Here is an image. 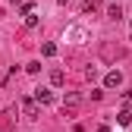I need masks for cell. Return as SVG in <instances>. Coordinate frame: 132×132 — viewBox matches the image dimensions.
Segmentation results:
<instances>
[{
    "mask_svg": "<svg viewBox=\"0 0 132 132\" xmlns=\"http://www.w3.org/2000/svg\"><path fill=\"white\" fill-rule=\"evenodd\" d=\"M22 110H25L28 120H38V113H41V107H38L35 97H22Z\"/></svg>",
    "mask_w": 132,
    "mask_h": 132,
    "instance_id": "cell-1",
    "label": "cell"
},
{
    "mask_svg": "<svg viewBox=\"0 0 132 132\" xmlns=\"http://www.w3.org/2000/svg\"><path fill=\"white\" fill-rule=\"evenodd\" d=\"M66 38H69L72 44H82V41L88 38V31L82 28V25H69V28H66Z\"/></svg>",
    "mask_w": 132,
    "mask_h": 132,
    "instance_id": "cell-2",
    "label": "cell"
},
{
    "mask_svg": "<svg viewBox=\"0 0 132 132\" xmlns=\"http://www.w3.org/2000/svg\"><path fill=\"white\" fill-rule=\"evenodd\" d=\"M104 85H107V88H120V85H123V72H120V69H110V72L104 76Z\"/></svg>",
    "mask_w": 132,
    "mask_h": 132,
    "instance_id": "cell-3",
    "label": "cell"
},
{
    "mask_svg": "<svg viewBox=\"0 0 132 132\" xmlns=\"http://www.w3.org/2000/svg\"><path fill=\"white\" fill-rule=\"evenodd\" d=\"M35 101H38V104H51V101H54L51 88H35Z\"/></svg>",
    "mask_w": 132,
    "mask_h": 132,
    "instance_id": "cell-4",
    "label": "cell"
},
{
    "mask_svg": "<svg viewBox=\"0 0 132 132\" xmlns=\"http://www.w3.org/2000/svg\"><path fill=\"white\" fill-rule=\"evenodd\" d=\"M79 101H82L79 94H66V97H63V107H66V110H76V107H79Z\"/></svg>",
    "mask_w": 132,
    "mask_h": 132,
    "instance_id": "cell-5",
    "label": "cell"
},
{
    "mask_svg": "<svg viewBox=\"0 0 132 132\" xmlns=\"http://www.w3.org/2000/svg\"><path fill=\"white\" fill-rule=\"evenodd\" d=\"M107 16L120 22V19H123V6H120V3H110V6H107Z\"/></svg>",
    "mask_w": 132,
    "mask_h": 132,
    "instance_id": "cell-6",
    "label": "cell"
},
{
    "mask_svg": "<svg viewBox=\"0 0 132 132\" xmlns=\"http://www.w3.org/2000/svg\"><path fill=\"white\" fill-rule=\"evenodd\" d=\"M117 123H120V126H129V123H132V113H129V110H120V113H117Z\"/></svg>",
    "mask_w": 132,
    "mask_h": 132,
    "instance_id": "cell-7",
    "label": "cell"
},
{
    "mask_svg": "<svg viewBox=\"0 0 132 132\" xmlns=\"http://www.w3.org/2000/svg\"><path fill=\"white\" fill-rule=\"evenodd\" d=\"M63 82H66L63 69H54V72H51V85H63Z\"/></svg>",
    "mask_w": 132,
    "mask_h": 132,
    "instance_id": "cell-8",
    "label": "cell"
},
{
    "mask_svg": "<svg viewBox=\"0 0 132 132\" xmlns=\"http://www.w3.org/2000/svg\"><path fill=\"white\" fill-rule=\"evenodd\" d=\"M41 54H44V57H57V44H51V41H47V44L41 47Z\"/></svg>",
    "mask_w": 132,
    "mask_h": 132,
    "instance_id": "cell-9",
    "label": "cell"
},
{
    "mask_svg": "<svg viewBox=\"0 0 132 132\" xmlns=\"http://www.w3.org/2000/svg\"><path fill=\"white\" fill-rule=\"evenodd\" d=\"M19 13H22V16H31V0H25V3L19 6Z\"/></svg>",
    "mask_w": 132,
    "mask_h": 132,
    "instance_id": "cell-10",
    "label": "cell"
},
{
    "mask_svg": "<svg viewBox=\"0 0 132 132\" xmlns=\"http://www.w3.org/2000/svg\"><path fill=\"white\" fill-rule=\"evenodd\" d=\"M101 6V0H85V10H97Z\"/></svg>",
    "mask_w": 132,
    "mask_h": 132,
    "instance_id": "cell-11",
    "label": "cell"
},
{
    "mask_svg": "<svg viewBox=\"0 0 132 132\" xmlns=\"http://www.w3.org/2000/svg\"><path fill=\"white\" fill-rule=\"evenodd\" d=\"M57 3H69V0H57Z\"/></svg>",
    "mask_w": 132,
    "mask_h": 132,
    "instance_id": "cell-12",
    "label": "cell"
}]
</instances>
